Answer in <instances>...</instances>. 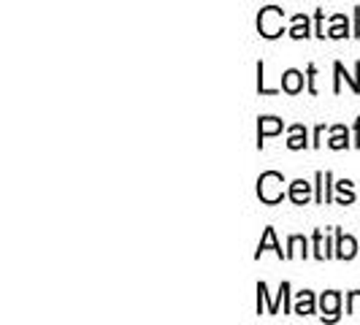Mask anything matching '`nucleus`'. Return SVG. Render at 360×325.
Here are the masks:
<instances>
[{
	"instance_id": "nucleus-1",
	"label": "nucleus",
	"mask_w": 360,
	"mask_h": 325,
	"mask_svg": "<svg viewBox=\"0 0 360 325\" xmlns=\"http://www.w3.org/2000/svg\"><path fill=\"white\" fill-rule=\"evenodd\" d=\"M282 184H285L282 174H276V171L263 174V177L257 179V196H260V200H266V203H276V200H282V196H285Z\"/></svg>"
},
{
	"instance_id": "nucleus-2",
	"label": "nucleus",
	"mask_w": 360,
	"mask_h": 325,
	"mask_svg": "<svg viewBox=\"0 0 360 325\" xmlns=\"http://www.w3.org/2000/svg\"><path fill=\"white\" fill-rule=\"evenodd\" d=\"M282 8H276V6H269V8H263L260 11V17H257V30L263 33L266 38H276L282 36Z\"/></svg>"
},
{
	"instance_id": "nucleus-3",
	"label": "nucleus",
	"mask_w": 360,
	"mask_h": 325,
	"mask_svg": "<svg viewBox=\"0 0 360 325\" xmlns=\"http://www.w3.org/2000/svg\"><path fill=\"white\" fill-rule=\"evenodd\" d=\"M282 87H285V92H290V95L301 92V87H304V73H301V71H288L285 76H282Z\"/></svg>"
},
{
	"instance_id": "nucleus-4",
	"label": "nucleus",
	"mask_w": 360,
	"mask_h": 325,
	"mask_svg": "<svg viewBox=\"0 0 360 325\" xmlns=\"http://www.w3.org/2000/svg\"><path fill=\"white\" fill-rule=\"evenodd\" d=\"M309 193H311V184H307L304 179H298L290 184V200H292V203H307Z\"/></svg>"
},
{
	"instance_id": "nucleus-5",
	"label": "nucleus",
	"mask_w": 360,
	"mask_h": 325,
	"mask_svg": "<svg viewBox=\"0 0 360 325\" xmlns=\"http://www.w3.org/2000/svg\"><path fill=\"white\" fill-rule=\"evenodd\" d=\"M266 250H274V253L279 255V257H288V255L282 253V247L276 244V236H274V228H266V236L260 238V247H257V257H260V253H266Z\"/></svg>"
},
{
	"instance_id": "nucleus-6",
	"label": "nucleus",
	"mask_w": 360,
	"mask_h": 325,
	"mask_svg": "<svg viewBox=\"0 0 360 325\" xmlns=\"http://www.w3.org/2000/svg\"><path fill=\"white\" fill-rule=\"evenodd\" d=\"M274 133H282V120H276V117H263V120H260V146H263V139H266V136H274Z\"/></svg>"
},
{
	"instance_id": "nucleus-7",
	"label": "nucleus",
	"mask_w": 360,
	"mask_h": 325,
	"mask_svg": "<svg viewBox=\"0 0 360 325\" xmlns=\"http://www.w3.org/2000/svg\"><path fill=\"white\" fill-rule=\"evenodd\" d=\"M355 253H358L355 238H352V236H339V257L349 260V257H355Z\"/></svg>"
},
{
	"instance_id": "nucleus-8",
	"label": "nucleus",
	"mask_w": 360,
	"mask_h": 325,
	"mask_svg": "<svg viewBox=\"0 0 360 325\" xmlns=\"http://www.w3.org/2000/svg\"><path fill=\"white\" fill-rule=\"evenodd\" d=\"M323 312H328V320H336V312H339V293H325Z\"/></svg>"
},
{
	"instance_id": "nucleus-9",
	"label": "nucleus",
	"mask_w": 360,
	"mask_h": 325,
	"mask_svg": "<svg viewBox=\"0 0 360 325\" xmlns=\"http://www.w3.org/2000/svg\"><path fill=\"white\" fill-rule=\"evenodd\" d=\"M314 312V295L304 290L301 295H298V304H295V314H311Z\"/></svg>"
},
{
	"instance_id": "nucleus-10",
	"label": "nucleus",
	"mask_w": 360,
	"mask_h": 325,
	"mask_svg": "<svg viewBox=\"0 0 360 325\" xmlns=\"http://www.w3.org/2000/svg\"><path fill=\"white\" fill-rule=\"evenodd\" d=\"M290 130H292V136H290V141H288L290 149H301V146H307V130H304V127L292 125Z\"/></svg>"
},
{
	"instance_id": "nucleus-11",
	"label": "nucleus",
	"mask_w": 360,
	"mask_h": 325,
	"mask_svg": "<svg viewBox=\"0 0 360 325\" xmlns=\"http://www.w3.org/2000/svg\"><path fill=\"white\" fill-rule=\"evenodd\" d=\"M292 22H295V25H292L290 36H292V38H307L309 36V22H307V17H301V14H298V17L292 19Z\"/></svg>"
},
{
	"instance_id": "nucleus-12",
	"label": "nucleus",
	"mask_w": 360,
	"mask_h": 325,
	"mask_svg": "<svg viewBox=\"0 0 360 325\" xmlns=\"http://www.w3.org/2000/svg\"><path fill=\"white\" fill-rule=\"evenodd\" d=\"M333 133H336V136L330 139V146H333V149H344V146H347V136H344V127H333Z\"/></svg>"
},
{
	"instance_id": "nucleus-13",
	"label": "nucleus",
	"mask_w": 360,
	"mask_h": 325,
	"mask_svg": "<svg viewBox=\"0 0 360 325\" xmlns=\"http://www.w3.org/2000/svg\"><path fill=\"white\" fill-rule=\"evenodd\" d=\"M333 22H336V27L330 30V36H333V38H344V36H347V27H342L344 17H333Z\"/></svg>"
},
{
	"instance_id": "nucleus-14",
	"label": "nucleus",
	"mask_w": 360,
	"mask_h": 325,
	"mask_svg": "<svg viewBox=\"0 0 360 325\" xmlns=\"http://www.w3.org/2000/svg\"><path fill=\"white\" fill-rule=\"evenodd\" d=\"M349 309H352L355 314H360V293H352V298H349Z\"/></svg>"
}]
</instances>
